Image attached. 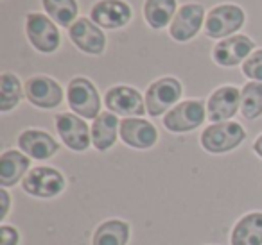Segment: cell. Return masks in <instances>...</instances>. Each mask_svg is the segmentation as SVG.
Instances as JSON below:
<instances>
[{
	"instance_id": "6da1fadb",
	"label": "cell",
	"mask_w": 262,
	"mask_h": 245,
	"mask_svg": "<svg viewBox=\"0 0 262 245\" xmlns=\"http://www.w3.org/2000/svg\"><path fill=\"white\" fill-rule=\"evenodd\" d=\"M246 138V131L237 122H219L212 124L201 134V145L207 152L223 154L239 147L241 141Z\"/></svg>"
},
{
	"instance_id": "7a4b0ae2",
	"label": "cell",
	"mask_w": 262,
	"mask_h": 245,
	"mask_svg": "<svg viewBox=\"0 0 262 245\" xmlns=\"http://www.w3.org/2000/svg\"><path fill=\"white\" fill-rule=\"evenodd\" d=\"M69 106L76 115L83 118H97L101 111V99L95 90L94 83L84 77H76L69 83L67 88Z\"/></svg>"
},
{
	"instance_id": "3957f363",
	"label": "cell",
	"mask_w": 262,
	"mask_h": 245,
	"mask_svg": "<svg viewBox=\"0 0 262 245\" xmlns=\"http://www.w3.org/2000/svg\"><path fill=\"white\" fill-rule=\"evenodd\" d=\"M244 11L235 4H223L210 9L205 20V34L208 38H226L244 26Z\"/></svg>"
},
{
	"instance_id": "277c9868",
	"label": "cell",
	"mask_w": 262,
	"mask_h": 245,
	"mask_svg": "<svg viewBox=\"0 0 262 245\" xmlns=\"http://www.w3.org/2000/svg\"><path fill=\"white\" fill-rule=\"evenodd\" d=\"M26 193L40 199H51L65 190V177L51 166H36L22 181Z\"/></svg>"
},
{
	"instance_id": "5b68a950",
	"label": "cell",
	"mask_w": 262,
	"mask_h": 245,
	"mask_svg": "<svg viewBox=\"0 0 262 245\" xmlns=\"http://www.w3.org/2000/svg\"><path fill=\"white\" fill-rule=\"evenodd\" d=\"M26 33L31 45L38 52H43V54L54 52L59 47V41H61L56 23L45 15H41V13H29L27 15Z\"/></svg>"
},
{
	"instance_id": "8992f818",
	"label": "cell",
	"mask_w": 262,
	"mask_h": 245,
	"mask_svg": "<svg viewBox=\"0 0 262 245\" xmlns=\"http://www.w3.org/2000/svg\"><path fill=\"white\" fill-rule=\"evenodd\" d=\"M182 97V84L174 77H162L155 81L146 91V109L151 116L164 115Z\"/></svg>"
},
{
	"instance_id": "52a82bcc",
	"label": "cell",
	"mask_w": 262,
	"mask_h": 245,
	"mask_svg": "<svg viewBox=\"0 0 262 245\" xmlns=\"http://www.w3.org/2000/svg\"><path fill=\"white\" fill-rule=\"evenodd\" d=\"M205 116L207 113H205L203 101H185L176 104L165 115L164 126L171 133H189L203 124Z\"/></svg>"
},
{
	"instance_id": "ba28073f",
	"label": "cell",
	"mask_w": 262,
	"mask_h": 245,
	"mask_svg": "<svg viewBox=\"0 0 262 245\" xmlns=\"http://www.w3.org/2000/svg\"><path fill=\"white\" fill-rule=\"evenodd\" d=\"M133 16L129 4L124 0H99L92 6L90 20L101 29H120Z\"/></svg>"
},
{
	"instance_id": "9c48e42d",
	"label": "cell",
	"mask_w": 262,
	"mask_h": 245,
	"mask_svg": "<svg viewBox=\"0 0 262 245\" xmlns=\"http://www.w3.org/2000/svg\"><path fill=\"white\" fill-rule=\"evenodd\" d=\"M205 22V8L201 4H183L169 26V34L174 41H189L200 33Z\"/></svg>"
},
{
	"instance_id": "30bf717a",
	"label": "cell",
	"mask_w": 262,
	"mask_h": 245,
	"mask_svg": "<svg viewBox=\"0 0 262 245\" xmlns=\"http://www.w3.org/2000/svg\"><path fill=\"white\" fill-rule=\"evenodd\" d=\"M104 104L112 113L120 116H142L146 109V102H144L142 95L131 86H113L106 91L104 95Z\"/></svg>"
},
{
	"instance_id": "8fae6325",
	"label": "cell",
	"mask_w": 262,
	"mask_h": 245,
	"mask_svg": "<svg viewBox=\"0 0 262 245\" xmlns=\"http://www.w3.org/2000/svg\"><path fill=\"white\" fill-rule=\"evenodd\" d=\"M56 129L59 138L69 149L76 152L86 151L92 141V131L88 129L86 122L72 113H59L56 116Z\"/></svg>"
},
{
	"instance_id": "7c38bea8",
	"label": "cell",
	"mask_w": 262,
	"mask_h": 245,
	"mask_svg": "<svg viewBox=\"0 0 262 245\" xmlns=\"http://www.w3.org/2000/svg\"><path fill=\"white\" fill-rule=\"evenodd\" d=\"M69 36L72 43L76 45L79 51L86 52L92 56H99L104 52L106 48V36L101 31V27L95 26L92 20L88 18H77L76 22L70 26Z\"/></svg>"
},
{
	"instance_id": "4fadbf2b",
	"label": "cell",
	"mask_w": 262,
	"mask_h": 245,
	"mask_svg": "<svg viewBox=\"0 0 262 245\" xmlns=\"http://www.w3.org/2000/svg\"><path fill=\"white\" fill-rule=\"evenodd\" d=\"M26 97L31 104L41 109H52L61 104L63 90L47 76H34L26 83Z\"/></svg>"
},
{
	"instance_id": "5bb4252c",
	"label": "cell",
	"mask_w": 262,
	"mask_h": 245,
	"mask_svg": "<svg viewBox=\"0 0 262 245\" xmlns=\"http://www.w3.org/2000/svg\"><path fill=\"white\" fill-rule=\"evenodd\" d=\"M241 106V91L235 86H221L207 102V116L210 122H228Z\"/></svg>"
},
{
	"instance_id": "9a60e30c",
	"label": "cell",
	"mask_w": 262,
	"mask_h": 245,
	"mask_svg": "<svg viewBox=\"0 0 262 245\" xmlns=\"http://www.w3.org/2000/svg\"><path fill=\"white\" fill-rule=\"evenodd\" d=\"M255 48V43L244 34L230 36L221 40L214 47V61L221 66H235L239 63L246 61L251 56V51Z\"/></svg>"
},
{
	"instance_id": "2e32d148",
	"label": "cell",
	"mask_w": 262,
	"mask_h": 245,
	"mask_svg": "<svg viewBox=\"0 0 262 245\" xmlns=\"http://www.w3.org/2000/svg\"><path fill=\"white\" fill-rule=\"evenodd\" d=\"M119 134L124 143L133 149H151L158 140L155 126L142 118H124L120 122Z\"/></svg>"
},
{
	"instance_id": "e0dca14e",
	"label": "cell",
	"mask_w": 262,
	"mask_h": 245,
	"mask_svg": "<svg viewBox=\"0 0 262 245\" xmlns=\"http://www.w3.org/2000/svg\"><path fill=\"white\" fill-rule=\"evenodd\" d=\"M18 147L33 159H49L58 152L59 145L49 133L27 129L18 136Z\"/></svg>"
},
{
	"instance_id": "ac0fdd59",
	"label": "cell",
	"mask_w": 262,
	"mask_h": 245,
	"mask_svg": "<svg viewBox=\"0 0 262 245\" xmlns=\"http://www.w3.org/2000/svg\"><path fill=\"white\" fill-rule=\"evenodd\" d=\"M120 129V122L115 113L104 111L94 120L92 126V143L97 151H108L117 141V133Z\"/></svg>"
},
{
	"instance_id": "d6986e66",
	"label": "cell",
	"mask_w": 262,
	"mask_h": 245,
	"mask_svg": "<svg viewBox=\"0 0 262 245\" xmlns=\"http://www.w3.org/2000/svg\"><path fill=\"white\" fill-rule=\"evenodd\" d=\"M29 156L18 151H6L0 156V184L2 186H15L29 168Z\"/></svg>"
},
{
	"instance_id": "ffe728a7",
	"label": "cell",
	"mask_w": 262,
	"mask_h": 245,
	"mask_svg": "<svg viewBox=\"0 0 262 245\" xmlns=\"http://www.w3.org/2000/svg\"><path fill=\"white\" fill-rule=\"evenodd\" d=\"M232 245H262V213H250L235 224Z\"/></svg>"
},
{
	"instance_id": "44dd1931",
	"label": "cell",
	"mask_w": 262,
	"mask_h": 245,
	"mask_svg": "<svg viewBox=\"0 0 262 245\" xmlns=\"http://www.w3.org/2000/svg\"><path fill=\"white\" fill-rule=\"evenodd\" d=\"M176 0H146L144 2V18L151 29H164L171 26L172 18L178 13Z\"/></svg>"
},
{
	"instance_id": "7402d4cb",
	"label": "cell",
	"mask_w": 262,
	"mask_h": 245,
	"mask_svg": "<svg viewBox=\"0 0 262 245\" xmlns=\"http://www.w3.org/2000/svg\"><path fill=\"white\" fill-rule=\"evenodd\" d=\"M129 226L122 220H108L95 229L92 245H126Z\"/></svg>"
},
{
	"instance_id": "603a6c76",
	"label": "cell",
	"mask_w": 262,
	"mask_h": 245,
	"mask_svg": "<svg viewBox=\"0 0 262 245\" xmlns=\"http://www.w3.org/2000/svg\"><path fill=\"white\" fill-rule=\"evenodd\" d=\"M43 9L58 26L69 27L77 20V2L76 0H41Z\"/></svg>"
},
{
	"instance_id": "cb8c5ba5",
	"label": "cell",
	"mask_w": 262,
	"mask_h": 245,
	"mask_svg": "<svg viewBox=\"0 0 262 245\" xmlns=\"http://www.w3.org/2000/svg\"><path fill=\"white\" fill-rule=\"evenodd\" d=\"M241 113L244 118L255 120L262 115V83L251 81L241 91Z\"/></svg>"
},
{
	"instance_id": "d4e9b609",
	"label": "cell",
	"mask_w": 262,
	"mask_h": 245,
	"mask_svg": "<svg viewBox=\"0 0 262 245\" xmlns=\"http://www.w3.org/2000/svg\"><path fill=\"white\" fill-rule=\"evenodd\" d=\"M22 99V84L18 77L6 72L0 77V111H11L20 104Z\"/></svg>"
},
{
	"instance_id": "484cf974",
	"label": "cell",
	"mask_w": 262,
	"mask_h": 245,
	"mask_svg": "<svg viewBox=\"0 0 262 245\" xmlns=\"http://www.w3.org/2000/svg\"><path fill=\"white\" fill-rule=\"evenodd\" d=\"M243 74L251 81L262 83V48L250 56L243 65Z\"/></svg>"
},
{
	"instance_id": "4316f807",
	"label": "cell",
	"mask_w": 262,
	"mask_h": 245,
	"mask_svg": "<svg viewBox=\"0 0 262 245\" xmlns=\"http://www.w3.org/2000/svg\"><path fill=\"white\" fill-rule=\"evenodd\" d=\"M0 245H18V231L11 226L0 227Z\"/></svg>"
},
{
	"instance_id": "83f0119b",
	"label": "cell",
	"mask_w": 262,
	"mask_h": 245,
	"mask_svg": "<svg viewBox=\"0 0 262 245\" xmlns=\"http://www.w3.org/2000/svg\"><path fill=\"white\" fill-rule=\"evenodd\" d=\"M0 199H2V209H0V218H4L8 215L9 209V195L6 190H0Z\"/></svg>"
},
{
	"instance_id": "f1b7e54d",
	"label": "cell",
	"mask_w": 262,
	"mask_h": 245,
	"mask_svg": "<svg viewBox=\"0 0 262 245\" xmlns=\"http://www.w3.org/2000/svg\"><path fill=\"white\" fill-rule=\"evenodd\" d=\"M253 151L257 152V154L262 158V134L257 138V140H255V143H253Z\"/></svg>"
}]
</instances>
